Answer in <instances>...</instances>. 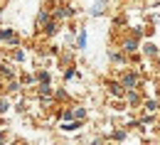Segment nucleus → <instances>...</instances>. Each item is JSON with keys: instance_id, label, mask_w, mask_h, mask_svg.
I'll return each mask as SVG.
<instances>
[{"instance_id": "nucleus-6", "label": "nucleus", "mask_w": 160, "mask_h": 145, "mask_svg": "<svg viewBox=\"0 0 160 145\" xmlns=\"http://www.w3.org/2000/svg\"><path fill=\"white\" fill-rule=\"evenodd\" d=\"M79 121H74V123H67V125H62V128H64V130H77V128H79Z\"/></svg>"}, {"instance_id": "nucleus-4", "label": "nucleus", "mask_w": 160, "mask_h": 145, "mask_svg": "<svg viewBox=\"0 0 160 145\" xmlns=\"http://www.w3.org/2000/svg\"><path fill=\"white\" fill-rule=\"evenodd\" d=\"M103 10H106V2L101 0V2H96V5H94V10H91V15H101Z\"/></svg>"}, {"instance_id": "nucleus-13", "label": "nucleus", "mask_w": 160, "mask_h": 145, "mask_svg": "<svg viewBox=\"0 0 160 145\" xmlns=\"http://www.w3.org/2000/svg\"><path fill=\"white\" fill-rule=\"evenodd\" d=\"M84 44H86V35L81 32V35H79V47H84Z\"/></svg>"}, {"instance_id": "nucleus-7", "label": "nucleus", "mask_w": 160, "mask_h": 145, "mask_svg": "<svg viewBox=\"0 0 160 145\" xmlns=\"http://www.w3.org/2000/svg\"><path fill=\"white\" fill-rule=\"evenodd\" d=\"M143 49H145V54H150V57H153V54H155V44H145V47H143Z\"/></svg>"}, {"instance_id": "nucleus-12", "label": "nucleus", "mask_w": 160, "mask_h": 145, "mask_svg": "<svg viewBox=\"0 0 160 145\" xmlns=\"http://www.w3.org/2000/svg\"><path fill=\"white\" fill-rule=\"evenodd\" d=\"M72 116H77V118H84V108H77V111H74Z\"/></svg>"}, {"instance_id": "nucleus-10", "label": "nucleus", "mask_w": 160, "mask_h": 145, "mask_svg": "<svg viewBox=\"0 0 160 145\" xmlns=\"http://www.w3.org/2000/svg\"><path fill=\"white\" fill-rule=\"evenodd\" d=\"M54 32H57V25H54V22H52V25H47V35H54Z\"/></svg>"}, {"instance_id": "nucleus-9", "label": "nucleus", "mask_w": 160, "mask_h": 145, "mask_svg": "<svg viewBox=\"0 0 160 145\" xmlns=\"http://www.w3.org/2000/svg\"><path fill=\"white\" fill-rule=\"evenodd\" d=\"M155 108H158V104H155V101H148V104H145V111H150V113H153Z\"/></svg>"}, {"instance_id": "nucleus-14", "label": "nucleus", "mask_w": 160, "mask_h": 145, "mask_svg": "<svg viewBox=\"0 0 160 145\" xmlns=\"http://www.w3.org/2000/svg\"><path fill=\"white\" fill-rule=\"evenodd\" d=\"M5 111H8V104H5V101H0V113H5Z\"/></svg>"}, {"instance_id": "nucleus-5", "label": "nucleus", "mask_w": 160, "mask_h": 145, "mask_svg": "<svg viewBox=\"0 0 160 145\" xmlns=\"http://www.w3.org/2000/svg\"><path fill=\"white\" fill-rule=\"evenodd\" d=\"M49 94H52L49 84H47V81H42V86H40V96H49Z\"/></svg>"}, {"instance_id": "nucleus-3", "label": "nucleus", "mask_w": 160, "mask_h": 145, "mask_svg": "<svg viewBox=\"0 0 160 145\" xmlns=\"http://www.w3.org/2000/svg\"><path fill=\"white\" fill-rule=\"evenodd\" d=\"M126 94H128V104H133V106H136V104H138V101H140V99H138V94H136L133 89H128Z\"/></svg>"}, {"instance_id": "nucleus-8", "label": "nucleus", "mask_w": 160, "mask_h": 145, "mask_svg": "<svg viewBox=\"0 0 160 145\" xmlns=\"http://www.w3.org/2000/svg\"><path fill=\"white\" fill-rule=\"evenodd\" d=\"M123 49H126V52H133V49H136V42H133V40H128V42H126V47H123Z\"/></svg>"}, {"instance_id": "nucleus-2", "label": "nucleus", "mask_w": 160, "mask_h": 145, "mask_svg": "<svg viewBox=\"0 0 160 145\" xmlns=\"http://www.w3.org/2000/svg\"><path fill=\"white\" fill-rule=\"evenodd\" d=\"M108 86H111V94L113 96H123V89H126L123 84H108Z\"/></svg>"}, {"instance_id": "nucleus-11", "label": "nucleus", "mask_w": 160, "mask_h": 145, "mask_svg": "<svg viewBox=\"0 0 160 145\" xmlns=\"http://www.w3.org/2000/svg\"><path fill=\"white\" fill-rule=\"evenodd\" d=\"M47 22V12H40V17H37V25H44Z\"/></svg>"}, {"instance_id": "nucleus-1", "label": "nucleus", "mask_w": 160, "mask_h": 145, "mask_svg": "<svg viewBox=\"0 0 160 145\" xmlns=\"http://www.w3.org/2000/svg\"><path fill=\"white\" fill-rule=\"evenodd\" d=\"M121 84L126 86V91H128V89H136V84H138V76H136V74H126Z\"/></svg>"}]
</instances>
